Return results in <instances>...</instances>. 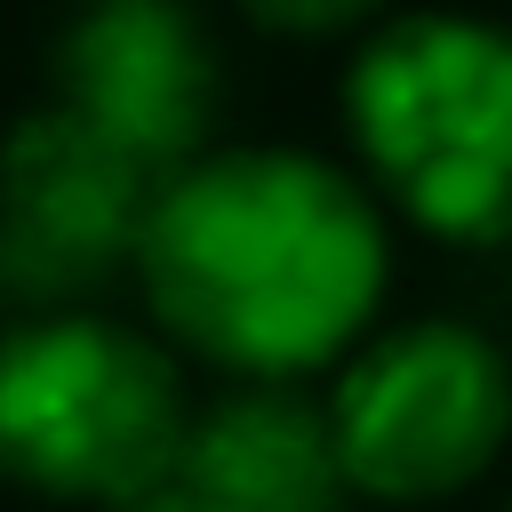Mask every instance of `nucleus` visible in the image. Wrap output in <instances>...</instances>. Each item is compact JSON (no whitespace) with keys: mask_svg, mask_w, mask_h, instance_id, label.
Instances as JSON below:
<instances>
[{"mask_svg":"<svg viewBox=\"0 0 512 512\" xmlns=\"http://www.w3.org/2000/svg\"><path fill=\"white\" fill-rule=\"evenodd\" d=\"M376 200L296 144L200 152L144 216V304L176 344L240 376H296L344 352L384 296Z\"/></svg>","mask_w":512,"mask_h":512,"instance_id":"nucleus-1","label":"nucleus"},{"mask_svg":"<svg viewBox=\"0 0 512 512\" xmlns=\"http://www.w3.org/2000/svg\"><path fill=\"white\" fill-rule=\"evenodd\" d=\"M344 120L424 232L512 240V24L464 8L392 16L344 72Z\"/></svg>","mask_w":512,"mask_h":512,"instance_id":"nucleus-2","label":"nucleus"},{"mask_svg":"<svg viewBox=\"0 0 512 512\" xmlns=\"http://www.w3.org/2000/svg\"><path fill=\"white\" fill-rule=\"evenodd\" d=\"M176 360L120 320H24L0 336V480L80 504H128L184 464Z\"/></svg>","mask_w":512,"mask_h":512,"instance_id":"nucleus-3","label":"nucleus"},{"mask_svg":"<svg viewBox=\"0 0 512 512\" xmlns=\"http://www.w3.org/2000/svg\"><path fill=\"white\" fill-rule=\"evenodd\" d=\"M344 480L392 504H424L496 464L512 432V368L464 320H408L376 336L328 392Z\"/></svg>","mask_w":512,"mask_h":512,"instance_id":"nucleus-4","label":"nucleus"},{"mask_svg":"<svg viewBox=\"0 0 512 512\" xmlns=\"http://www.w3.org/2000/svg\"><path fill=\"white\" fill-rule=\"evenodd\" d=\"M224 64L184 0H88L56 48V104L160 184L200 160Z\"/></svg>","mask_w":512,"mask_h":512,"instance_id":"nucleus-5","label":"nucleus"},{"mask_svg":"<svg viewBox=\"0 0 512 512\" xmlns=\"http://www.w3.org/2000/svg\"><path fill=\"white\" fill-rule=\"evenodd\" d=\"M160 176L104 144L64 104L32 112L0 144V272L24 288L104 280L120 256L136 264Z\"/></svg>","mask_w":512,"mask_h":512,"instance_id":"nucleus-6","label":"nucleus"},{"mask_svg":"<svg viewBox=\"0 0 512 512\" xmlns=\"http://www.w3.org/2000/svg\"><path fill=\"white\" fill-rule=\"evenodd\" d=\"M176 480L208 512H336L344 504V456L328 432V408L288 384H240L224 392L192 432Z\"/></svg>","mask_w":512,"mask_h":512,"instance_id":"nucleus-7","label":"nucleus"},{"mask_svg":"<svg viewBox=\"0 0 512 512\" xmlns=\"http://www.w3.org/2000/svg\"><path fill=\"white\" fill-rule=\"evenodd\" d=\"M240 8L272 32H336V24H360L376 0H240Z\"/></svg>","mask_w":512,"mask_h":512,"instance_id":"nucleus-8","label":"nucleus"},{"mask_svg":"<svg viewBox=\"0 0 512 512\" xmlns=\"http://www.w3.org/2000/svg\"><path fill=\"white\" fill-rule=\"evenodd\" d=\"M112 512H208L184 480H160V488H144V496H128V504H112Z\"/></svg>","mask_w":512,"mask_h":512,"instance_id":"nucleus-9","label":"nucleus"}]
</instances>
